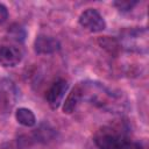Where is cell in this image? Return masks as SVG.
Returning <instances> with one entry per match:
<instances>
[{
	"mask_svg": "<svg viewBox=\"0 0 149 149\" xmlns=\"http://www.w3.org/2000/svg\"><path fill=\"white\" fill-rule=\"evenodd\" d=\"M78 21L84 29L91 33H99L106 28V22L104 17L94 8H87L86 10H84L80 14Z\"/></svg>",
	"mask_w": 149,
	"mask_h": 149,
	"instance_id": "3957f363",
	"label": "cell"
},
{
	"mask_svg": "<svg viewBox=\"0 0 149 149\" xmlns=\"http://www.w3.org/2000/svg\"><path fill=\"white\" fill-rule=\"evenodd\" d=\"M137 3V1H125V0H120V1H114L113 5L121 12H128Z\"/></svg>",
	"mask_w": 149,
	"mask_h": 149,
	"instance_id": "30bf717a",
	"label": "cell"
},
{
	"mask_svg": "<svg viewBox=\"0 0 149 149\" xmlns=\"http://www.w3.org/2000/svg\"><path fill=\"white\" fill-rule=\"evenodd\" d=\"M7 17H8V9L5 5L0 3V23L5 22L7 20Z\"/></svg>",
	"mask_w": 149,
	"mask_h": 149,
	"instance_id": "8fae6325",
	"label": "cell"
},
{
	"mask_svg": "<svg viewBox=\"0 0 149 149\" xmlns=\"http://www.w3.org/2000/svg\"><path fill=\"white\" fill-rule=\"evenodd\" d=\"M8 34H9V36H10L13 40H15V41H17V42H22V41L24 40V36H26L24 29H23L21 26H19V24H13V26L9 28Z\"/></svg>",
	"mask_w": 149,
	"mask_h": 149,
	"instance_id": "9c48e42d",
	"label": "cell"
},
{
	"mask_svg": "<svg viewBox=\"0 0 149 149\" xmlns=\"http://www.w3.org/2000/svg\"><path fill=\"white\" fill-rule=\"evenodd\" d=\"M81 99H83V92H81L80 85H78L74 88H72V91L66 97V99L64 101V105H63V112L66 113V114L72 113L76 109L77 105L79 104V101Z\"/></svg>",
	"mask_w": 149,
	"mask_h": 149,
	"instance_id": "52a82bcc",
	"label": "cell"
},
{
	"mask_svg": "<svg viewBox=\"0 0 149 149\" xmlns=\"http://www.w3.org/2000/svg\"><path fill=\"white\" fill-rule=\"evenodd\" d=\"M59 42L51 37V36H47V35H38L34 42V49L36 54L40 55H49V54H54L57 50H59Z\"/></svg>",
	"mask_w": 149,
	"mask_h": 149,
	"instance_id": "8992f818",
	"label": "cell"
},
{
	"mask_svg": "<svg viewBox=\"0 0 149 149\" xmlns=\"http://www.w3.org/2000/svg\"><path fill=\"white\" fill-rule=\"evenodd\" d=\"M15 118H16V121L24 127H33L36 123V118L34 113L26 107L19 108L15 113Z\"/></svg>",
	"mask_w": 149,
	"mask_h": 149,
	"instance_id": "ba28073f",
	"label": "cell"
},
{
	"mask_svg": "<svg viewBox=\"0 0 149 149\" xmlns=\"http://www.w3.org/2000/svg\"><path fill=\"white\" fill-rule=\"evenodd\" d=\"M123 48H126L127 50L130 51H146L147 50V30L146 29H137V28H133V29H128L125 30L121 35L120 38Z\"/></svg>",
	"mask_w": 149,
	"mask_h": 149,
	"instance_id": "7a4b0ae2",
	"label": "cell"
},
{
	"mask_svg": "<svg viewBox=\"0 0 149 149\" xmlns=\"http://www.w3.org/2000/svg\"><path fill=\"white\" fill-rule=\"evenodd\" d=\"M99 149H142V146L130 140L123 133L113 129L112 127H102L93 139Z\"/></svg>",
	"mask_w": 149,
	"mask_h": 149,
	"instance_id": "6da1fadb",
	"label": "cell"
},
{
	"mask_svg": "<svg viewBox=\"0 0 149 149\" xmlns=\"http://www.w3.org/2000/svg\"><path fill=\"white\" fill-rule=\"evenodd\" d=\"M22 59V52L19 48L12 45L0 47V65L12 68L17 65Z\"/></svg>",
	"mask_w": 149,
	"mask_h": 149,
	"instance_id": "5b68a950",
	"label": "cell"
},
{
	"mask_svg": "<svg viewBox=\"0 0 149 149\" xmlns=\"http://www.w3.org/2000/svg\"><path fill=\"white\" fill-rule=\"evenodd\" d=\"M69 88V84L64 79H58L56 80L47 91L45 93V99L49 104V106L52 109H57L63 101V98Z\"/></svg>",
	"mask_w": 149,
	"mask_h": 149,
	"instance_id": "277c9868",
	"label": "cell"
}]
</instances>
